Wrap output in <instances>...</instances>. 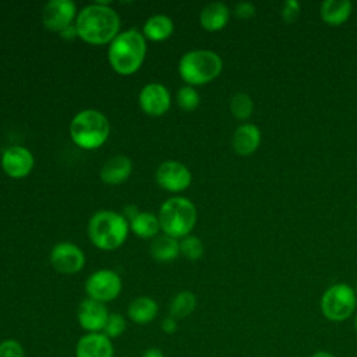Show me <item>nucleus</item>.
<instances>
[{"instance_id": "1", "label": "nucleus", "mask_w": 357, "mask_h": 357, "mask_svg": "<svg viewBox=\"0 0 357 357\" xmlns=\"http://www.w3.org/2000/svg\"><path fill=\"white\" fill-rule=\"evenodd\" d=\"M78 38L91 45H105L119 35L120 18L117 13L105 3L84 7L75 20Z\"/></svg>"}, {"instance_id": "2", "label": "nucleus", "mask_w": 357, "mask_h": 357, "mask_svg": "<svg viewBox=\"0 0 357 357\" xmlns=\"http://www.w3.org/2000/svg\"><path fill=\"white\" fill-rule=\"evenodd\" d=\"M145 53V36L137 29H127L110 42L107 56L109 63L116 73L130 75L142 66Z\"/></svg>"}, {"instance_id": "3", "label": "nucleus", "mask_w": 357, "mask_h": 357, "mask_svg": "<svg viewBox=\"0 0 357 357\" xmlns=\"http://www.w3.org/2000/svg\"><path fill=\"white\" fill-rule=\"evenodd\" d=\"M128 222L114 211H98L88 223V236L92 244L100 250L119 248L127 238Z\"/></svg>"}, {"instance_id": "4", "label": "nucleus", "mask_w": 357, "mask_h": 357, "mask_svg": "<svg viewBox=\"0 0 357 357\" xmlns=\"http://www.w3.org/2000/svg\"><path fill=\"white\" fill-rule=\"evenodd\" d=\"M110 126L107 117L95 109L81 110L70 123V137L82 149H96L109 137Z\"/></svg>"}, {"instance_id": "5", "label": "nucleus", "mask_w": 357, "mask_h": 357, "mask_svg": "<svg viewBox=\"0 0 357 357\" xmlns=\"http://www.w3.org/2000/svg\"><path fill=\"white\" fill-rule=\"evenodd\" d=\"M158 218L165 234L173 238H183L195 226L197 208L188 198L172 197L162 204Z\"/></svg>"}, {"instance_id": "6", "label": "nucleus", "mask_w": 357, "mask_h": 357, "mask_svg": "<svg viewBox=\"0 0 357 357\" xmlns=\"http://www.w3.org/2000/svg\"><path fill=\"white\" fill-rule=\"evenodd\" d=\"M223 63L218 53L205 49L187 52L178 61V74L190 85H202L215 79Z\"/></svg>"}, {"instance_id": "7", "label": "nucleus", "mask_w": 357, "mask_h": 357, "mask_svg": "<svg viewBox=\"0 0 357 357\" xmlns=\"http://www.w3.org/2000/svg\"><path fill=\"white\" fill-rule=\"evenodd\" d=\"M357 305L356 290L346 283L332 284L321 297V312L332 322H342L350 318Z\"/></svg>"}, {"instance_id": "8", "label": "nucleus", "mask_w": 357, "mask_h": 357, "mask_svg": "<svg viewBox=\"0 0 357 357\" xmlns=\"http://www.w3.org/2000/svg\"><path fill=\"white\" fill-rule=\"evenodd\" d=\"M121 287L123 284L120 276L112 269H99L89 275L85 282V291L88 298L103 304L117 298Z\"/></svg>"}, {"instance_id": "9", "label": "nucleus", "mask_w": 357, "mask_h": 357, "mask_svg": "<svg viewBox=\"0 0 357 357\" xmlns=\"http://www.w3.org/2000/svg\"><path fill=\"white\" fill-rule=\"evenodd\" d=\"M52 266L64 275H74L85 265V255L82 250L70 241L57 243L50 251Z\"/></svg>"}, {"instance_id": "10", "label": "nucleus", "mask_w": 357, "mask_h": 357, "mask_svg": "<svg viewBox=\"0 0 357 357\" xmlns=\"http://www.w3.org/2000/svg\"><path fill=\"white\" fill-rule=\"evenodd\" d=\"M158 184L170 192H180L191 184V172L177 160H166L156 170Z\"/></svg>"}, {"instance_id": "11", "label": "nucleus", "mask_w": 357, "mask_h": 357, "mask_svg": "<svg viewBox=\"0 0 357 357\" xmlns=\"http://www.w3.org/2000/svg\"><path fill=\"white\" fill-rule=\"evenodd\" d=\"M75 3L71 0H50L43 7L42 20L47 29L61 31L71 25L75 17Z\"/></svg>"}, {"instance_id": "12", "label": "nucleus", "mask_w": 357, "mask_h": 357, "mask_svg": "<svg viewBox=\"0 0 357 357\" xmlns=\"http://www.w3.org/2000/svg\"><path fill=\"white\" fill-rule=\"evenodd\" d=\"M1 167L10 177L22 178L28 176L33 167V155L25 146L13 145L3 152Z\"/></svg>"}, {"instance_id": "13", "label": "nucleus", "mask_w": 357, "mask_h": 357, "mask_svg": "<svg viewBox=\"0 0 357 357\" xmlns=\"http://www.w3.org/2000/svg\"><path fill=\"white\" fill-rule=\"evenodd\" d=\"M109 311L103 303H99L92 298H85L78 305L77 319L79 326L84 331H86V333L103 332Z\"/></svg>"}, {"instance_id": "14", "label": "nucleus", "mask_w": 357, "mask_h": 357, "mask_svg": "<svg viewBox=\"0 0 357 357\" xmlns=\"http://www.w3.org/2000/svg\"><path fill=\"white\" fill-rule=\"evenodd\" d=\"M141 109L149 116H162L170 107V92L162 84H146L138 96Z\"/></svg>"}, {"instance_id": "15", "label": "nucleus", "mask_w": 357, "mask_h": 357, "mask_svg": "<svg viewBox=\"0 0 357 357\" xmlns=\"http://www.w3.org/2000/svg\"><path fill=\"white\" fill-rule=\"evenodd\" d=\"M75 357H114V346L103 332L82 335L74 349Z\"/></svg>"}, {"instance_id": "16", "label": "nucleus", "mask_w": 357, "mask_h": 357, "mask_svg": "<svg viewBox=\"0 0 357 357\" xmlns=\"http://www.w3.org/2000/svg\"><path fill=\"white\" fill-rule=\"evenodd\" d=\"M261 142V131L257 126L254 124H241L236 128L233 138H231V145L236 153L241 156L251 155L252 152L257 151Z\"/></svg>"}, {"instance_id": "17", "label": "nucleus", "mask_w": 357, "mask_h": 357, "mask_svg": "<svg viewBox=\"0 0 357 357\" xmlns=\"http://www.w3.org/2000/svg\"><path fill=\"white\" fill-rule=\"evenodd\" d=\"M132 170L131 160L124 155H114L105 162L100 170V178L106 184H120L128 178Z\"/></svg>"}, {"instance_id": "18", "label": "nucleus", "mask_w": 357, "mask_h": 357, "mask_svg": "<svg viewBox=\"0 0 357 357\" xmlns=\"http://www.w3.org/2000/svg\"><path fill=\"white\" fill-rule=\"evenodd\" d=\"M158 312H159L158 303L148 296L135 297L128 304V308H127L128 318L137 325H146L152 322L158 317Z\"/></svg>"}, {"instance_id": "19", "label": "nucleus", "mask_w": 357, "mask_h": 357, "mask_svg": "<svg viewBox=\"0 0 357 357\" xmlns=\"http://www.w3.org/2000/svg\"><path fill=\"white\" fill-rule=\"evenodd\" d=\"M230 11L225 3L212 1L206 4L199 14V22L206 31H219L229 22Z\"/></svg>"}, {"instance_id": "20", "label": "nucleus", "mask_w": 357, "mask_h": 357, "mask_svg": "<svg viewBox=\"0 0 357 357\" xmlns=\"http://www.w3.org/2000/svg\"><path fill=\"white\" fill-rule=\"evenodd\" d=\"M353 4L349 0H325L321 4V18L328 25H340L351 14Z\"/></svg>"}, {"instance_id": "21", "label": "nucleus", "mask_w": 357, "mask_h": 357, "mask_svg": "<svg viewBox=\"0 0 357 357\" xmlns=\"http://www.w3.org/2000/svg\"><path fill=\"white\" fill-rule=\"evenodd\" d=\"M149 252L152 258L159 262H170L178 257L180 243L177 238H173L167 234L156 236L151 243Z\"/></svg>"}, {"instance_id": "22", "label": "nucleus", "mask_w": 357, "mask_h": 357, "mask_svg": "<svg viewBox=\"0 0 357 357\" xmlns=\"http://www.w3.org/2000/svg\"><path fill=\"white\" fill-rule=\"evenodd\" d=\"M173 21L163 14L149 17L142 28V35L151 40H165L173 33Z\"/></svg>"}, {"instance_id": "23", "label": "nucleus", "mask_w": 357, "mask_h": 357, "mask_svg": "<svg viewBox=\"0 0 357 357\" xmlns=\"http://www.w3.org/2000/svg\"><path fill=\"white\" fill-rule=\"evenodd\" d=\"M130 229L141 238L156 237L160 230L159 218L151 212H138L132 219H130Z\"/></svg>"}, {"instance_id": "24", "label": "nucleus", "mask_w": 357, "mask_h": 357, "mask_svg": "<svg viewBox=\"0 0 357 357\" xmlns=\"http://www.w3.org/2000/svg\"><path fill=\"white\" fill-rule=\"evenodd\" d=\"M197 307V297L190 290L178 291L170 303V317L176 319L187 318L194 312Z\"/></svg>"}, {"instance_id": "25", "label": "nucleus", "mask_w": 357, "mask_h": 357, "mask_svg": "<svg viewBox=\"0 0 357 357\" xmlns=\"http://www.w3.org/2000/svg\"><path fill=\"white\" fill-rule=\"evenodd\" d=\"M254 109L252 99L244 93V92H237L231 96L230 99V112L231 114L238 119V120H247Z\"/></svg>"}, {"instance_id": "26", "label": "nucleus", "mask_w": 357, "mask_h": 357, "mask_svg": "<svg viewBox=\"0 0 357 357\" xmlns=\"http://www.w3.org/2000/svg\"><path fill=\"white\" fill-rule=\"evenodd\" d=\"M180 252L185 258H188L191 261H197L204 254V244L197 236L188 234V236L183 237L180 241Z\"/></svg>"}, {"instance_id": "27", "label": "nucleus", "mask_w": 357, "mask_h": 357, "mask_svg": "<svg viewBox=\"0 0 357 357\" xmlns=\"http://www.w3.org/2000/svg\"><path fill=\"white\" fill-rule=\"evenodd\" d=\"M177 103L183 110L191 112L199 105V93L191 85L181 86L177 92Z\"/></svg>"}, {"instance_id": "28", "label": "nucleus", "mask_w": 357, "mask_h": 357, "mask_svg": "<svg viewBox=\"0 0 357 357\" xmlns=\"http://www.w3.org/2000/svg\"><path fill=\"white\" fill-rule=\"evenodd\" d=\"M127 329V319L121 314H109L107 322L103 328V333L109 339H116L121 336Z\"/></svg>"}, {"instance_id": "29", "label": "nucleus", "mask_w": 357, "mask_h": 357, "mask_svg": "<svg viewBox=\"0 0 357 357\" xmlns=\"http://www.w3.org/2000/svg\"><path fill=\"white\" fill-rule=\"evenodd\" d=\"M0 357H25L24 346L17 339H4L0 342Z\"/></svg>"}, {"instance_id": "30", "label": "nucleus", "mask_w": 357, "mask_h": 357, "mask_svg": "<svg viewBox=\"0 0 357 357\" xmlns=\"http://www.w3.org/2000/svg\"><path fill=\"white\" fill-rule=\"evenodd\" d=\"M298 14H300V3L297 0H287L283 3L280 15L286 24L294 22L297 20Z\"/></svg>"}, {"instance_id": "31", "label": "nucleus", "mask_w": 357, "mask_h": 357, "mask_svg": "<svg viewBox=\"0 0 357 357\" xmlns=\"http://www.w3.org/2000/svg\"><path fill=\"white\" fill-rule=\"evenodd\" d=\"M234 14L238 17V18H250L255 14V6L250 1H240L236 4L234 7Z\"/></svg>"}, {"instance_id": "32", "label": "nucleus", "mask_w": 357, "mask_h": 357, "mask_svg": "<svg viewBox=\"0 0 357 357\" xmlns=\"http://www.w3.org/2000/svg\"><path fill=\"white\" fill-rule=\"evenodd\" d=\"M160 328H162V331H163L166 335H173V333H176L177 329H178L177 319L169 315V317H166V318L162 321Z\"/></svg>"}, {"instance_id": "33", "label": "nucleus", "mask_w": 357, "mask_h": 357, "mask_svg": "<svg viewBox=\"0 0 357 357\" xmlns=\"http://www.w3.org/2000/svg\"><path fill=\"white\" fill-rule=\"evenodd\" d=\"M60 36L64 38V39H67V40H71V39L78 38V32H77L75 24H74V25L71 24V25L66 26L64 29H61V31H60Z\"/></svg>"}, {"instance_id": "34", "label": "nucleus", "mask_w": 357, "mask_h": 357, "mask_svg": "<svg viewBox=\"0 0 357 357\" xmlns=\"http://www.w3.org/2000/svg\"><path fill=\"white\" fill-rule=\"evenodd\" d=\"M142 357H165V354L159 347H149L142 353Z\"/></svg>"}, {"instance_id": "35", "label": "nucleus", "mask_w": 357, "mask_h": 357, "mask_svg": "<svg viewBox=\"0 0 357 357\" xmlns=\"http://www.w3.org/2000/svg\"><path fill=\"white\" fill-rule=\"evenodd\" d=\"M311 357H335L332 353H329V351H325V350H318V351H315Z\"/></svg>"}, {"instance_id": "36", "label": "nucleus", "mask_w": 357, "mask_h": 357, "mask_svg": "<svg viewBox=\"0 0 357 357\" xmlns=\"http://www.w3.org/2000/svg\"><path fill=\"white\" fill-rule=\"evenodd\" d=\"M354 329H356V332H357V315L354 317Z\"/></svg>"}, {"instance_id": "37", "label": "nucleus", "mask_w": 357, "mask_h": 357, "mask_svg": "<svg viewBox=\"0 0 357 357\" xmlns=\"http://www.w3.org/2000/svg\"><path fill=\"white\" fill-rule=\"evenodd\" d=\"M356 296H357V290H356Z\"/></svg>"}]
</instances>
